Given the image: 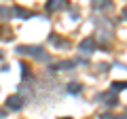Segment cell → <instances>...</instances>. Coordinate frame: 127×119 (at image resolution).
<instances>
[{
	"label": "cell",
	"instance_id": "6da1fadb",
	"mask_svg": "<svg viewBox=\"0 0 127 119\" xmlns=\"http://www.w3.org/2000/svg\"><path fill=\"white\" fill-rule=\"evenodd\" d=\"M66 4H68L66 0H49V11H59V9H64Z\"/></svg>",
	"mask_w": 127,
	"mask_h": 119
},
{
	"label": "cell",
	"instance_id": "7a4b0ae2",
	"mask_svg": "<svg viewBox=\"0 0 127 119\" xmlns=\"http://www.w3.org/2000/svg\"><path fill=\"white\" fill-rule=\"evenodd\" d=\"M9 106H11V109L17 106V109H19V106H21V104H19V98H11V100H9Z\"/></svg>",
	"mask_w": 127,
	"mask_h": 119
},
{
	"label": "cell",
	"instance_id": "3957f363",
	"mask_svg": "<svg viewBox=\"0 0 127 119\" xmlns=\"http://www.w3.org/2000/svg\"><path fill=\"white\" fill-rule=\"evenodd\" d=\"M78 89H81V87H78V85H76V83H72V85H70V92H72V94H76V92H78Z\"/></svg>",
	"mask_w": 127,
	"mask_h": 119
}]
</instances>
